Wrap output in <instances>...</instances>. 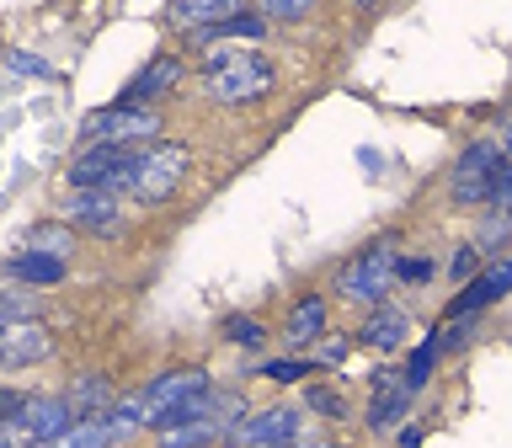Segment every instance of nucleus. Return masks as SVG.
<instances>
[{
	"instance_id": "1",
	"label": "nucleus",
	"mask_w": 512,
	"mask_h": 448,
	"mask_svg": "<svg viewBox=\"0 0 512 448\" xmlns=\"http://www.w3.org/2000/svg\"><path fill=\"white\" fill-rule=\"evenodd\" d=\"M448 198H454V208H496V214H507V198H512L507 155L491 139H475L448 171Z\"/></svg>"
},
{
	"instance_id": "2",
	"label": "nucleus",
	"mask_w": 512,
	"mask_h": 448,
	"mask_svg": "<svg viewBox=\"0 0 512 448\" xmlns=\"http://www.w3.org/2000/svg\"><path fill=\"white\" fill-rule=\"evenodd\" d=\"M208 384H214V379H208L203 368H171V374L150 379V384H144V390L134 395L144 427L160 432V427H176V422H198Z\"/></svg>"
},
{
	"instance_id": "3",
	"label": "nucleus",
	"mask_w": 512,
	"mask_h": 448,
	"mask_svg": "<svg viewBox=\"0 0 512 448\" xmlns=\"http://www.w3.org/2000/svg\"><path fill=\"white\" fill-rule=\"evenodd\" d=\"M278 86V70L262 54H208L203 59V91L224 107H246Z\"/></svg>"
},
{
	"instance_id": "4",
	"label": "nucleus",
	"mask_w": 512,
	"mask_h": 448,
	"mask_svg": "<svg viewBox=\"0 0 512 448\" xmlns=\"http://www.w3.org/2000/svg\"><path fill=\"white\" fill-rule=\"evenodd\" d=\"M187 150L182 144H144V150L134 155V176H128V187H123V198H134L144 208H155V203H166L176 187H182V176H187Z\"/></svg>"
},
{
	"instance_id": "5",
	"label": "nucleus",
	"mask_w": 512,
	"mask_h": 448,
	"mask_svg": "<svg viewBox=\"0 0 512 448\" xmlns=\"http://www.w3.org/2000/svg\"><path fill=\"white\" fill-rule=\"evenodd\" d=\"M395 288V235L374 240V246H363L352 262L336 272V294L352 299V304H384V294Z\"/></svg>"
},
{
	"instance_id": "6",
	"label": "nucleus",
	"mask_w": 512,
	"mask_h": 448,
	"mask_svg": "<svg viewBox=\"0 0 512 448\" xmlns=\"http://www.w3.org/2000/svg\"><path fill=\"white\" fill-rule=\"evenodd\" d=\"M150 139H160V112L134 102H112L80 123V144H150Z\"/></svg>"
},
{
	"instance_id": "7",
	"label": "nucleus",
	"mask_w": 512,
	"mask_h": 448,
	"mask_svg": "<svg viewBox=\"0 0 512 448\" xmlns=\"http://www.w3.org/2000/svg\"><path fill=\"white\" fill-rule=\"evenodd\" d=\"M134 155L139 144H80V155L70 160V187H102L123 198L128 176H134Z\"/></svg>"
},
{
	"instance_id": "8",
	"label": "nucleus",
	"mask_w": 512,
	"mask_h": 448,
	"mask_svg": "<svg viewBox=\"0 0 512 448\" xmlns=\"http://www.w3.org/2000/svg\"><path fill=\"white\" fill-rule=\"evenodd\" d=\"M64 224H70V230H86V235H102V240H118L128 230V208H123L118 192L70 187V198H64Z\"/></svg>"
},
{
	"instance_id": "9",
	"label": "nucleus",
	"mask_w": 512,
	"mask_h": 448,
	"mask_svg": "<svg viewBox=\"0 0 512 448\" xmlns=\"http://www.w3.org/2000/svg\"><path fill=\"white\" fill-rule=\"evenodd\" d=\"M512 288V262L502 256V262H491L480 278H464V288L454 299H448V320H464V315H480V310H491L496 299H502Z\"/></svg>"
},
{
	"instance_id": "10",
	"label": "nucleus",
	"mask_w": 512,
	"mask_h": 448,
	"mask_svg": "<svg viewBox=\"0 0 512 448\" xmlns=\"http://www.w3.org/2000/svg\"><path fill=\"white\" fill-rule=\"evenodd\" d=\"M54 352V336H48L38 320H11L0 326V368H32Z\"/></svg>"
},
{
	"instance_id": "11",
	"label": "nucleus",
	"mask_w": 512,
	"mask_h": 448,
	"mask_svg": "<svg viewBox=\"0 0 512 448\" xmlns=\"http://www.w3.org/2000/svg\"><path fill=\"white\" fill-rule=\"evenodd\" d=\"M182 75H187V64L176 59V54H160V59H150L144 70L128 80V91L118 96V102H134V107H155L160 96H171L176 86H182Z\"/></svg>"
},
{
	"instance_id": "12",
	"label": "nucleus",
	"mask_w": 512,
	"mask_h": 448,
	"mask_svg": "<svg viewBox=\"0 0 512 448\" xmlns=\"http://www.w3.org/2000/svg\"><path fill=\"white\" fill-rule=\"evenodd\" d=\"M406 406H411L406 379H400L395 368H384V374H374V400H368V427H374V432L395 427L400 416H406Z\"/></svg>"
},
{
	"instance_id": "13",
	"label": "nucleus",
	"mask_w": 512,
	"mask_h": 448,
	"mask_svg": "<svg viewBox=\"0 0 512 448\" xmlns=\"http://www.w3.org/2000/svg\"><path fill=\"white\" fill-rule=\"evenodd\" d=\"M406 336H411V315L395 310V304H374V315H368V326H363L358 342L374 347V352H395Z\"/></svg>"
},
{
	"instance_id": "14",
	"label": "nucleus",
	"mask_w": 512,
	"mask_h": 448,
	"mask_svg": "<svg viewBox=\"0 0 512 448\" xmlns=\"http://www.w3.org/2000/svg\"><path fill=\"white\" fill-rule=\"evenodd\" d=\"M64 272H70V262L43 256V251H16L11 262H6V278L11 283H27V288H54V283H64Z\"/></svg>"
},
{
	"instance_id": "15",
	"label": "nucleus",
	"mask_w": 512,
	"mask_h": 448,
	"mask_svg": "<svg viewBox=\"0 0 512 448\" xmlns=\"http://www.w3.org/2000/svg\"><path fill=\"white\" fill-rule=\"evenodd\" d=\"M235 11H251L246 0H171V27H182V32H198L208 22H224V16H235Z\"/></svg>"
},
{
	"instance_id": "16",
	"label": "nucleus",
	"mask_w": 512,
	"mask_h": 448,
	"mask_svg": "<svg viewBox=\"0 0 512 448\" xmlns=\"http://www.w3.org/2000/svg\"><path fill=\"white\" fill-rule=\"evenodd\" d=\"M38 448H118L112 443V427H107V411L102 416H70V427H59L48 443Z\"/></svg>"
},
{
	"instance_id": "17",
	"label": "nucleus",
	"mask_w": 512,
	"mask_h": 448,
	"mask_svg": "<svg viewBox=\"0 0 512 448\" xmlns=\"http://www.w3.org/2000/svg\"><path fill=\"white\" fill-rule=\"evenodd\" d=\"M112 400H118V390H112V379H102V374H80L70 390H64L70 416H102V411H112Z\"/></svg>"
},
{
	"instance_id": "18",
	"label": "nucleus",
	"mask_w": 512,
	"mask_h": 448,
	"mask_svg": "<svg viewBox=\"0 0 512 448\" xmlns=\"http://www.w3.org/2000/svg\"><path fill=\"white\" fill-rule=\"evenodd\" d=\"M198 48H214V43H230V38H267V22L256 11H235V16H224V22H208L198 32H187Z\"/></svg>"
},
{
	"instance_id": "19",
	"label": "nucleus",
	"mask_w": 512,
	"mask_h": 448,
	"mask_svg": "<svg viewBox=\"0 0 512 448\" xmlns=\"http://www.w3.org/2000/svg\"><path fill=\"white\" fill-rule=\"evenodd\" d=\"M326 336V299L320 294H304L294 310H288V342L294 347H310V342H320Z\"/></svg>"
},
{
	"instance_id": "20",
	"label": "nucleus",
	"mask_w": 512,
	"mask_h": 448,
	"mask_svg": "<svg viewBox=\"0 0 512 448\" xmlns=\"http://www.w3.org/2000/svg\"><path fill=\"white\" fill-rule=\"evenodd\" d=\"M27 251H43V256H59V262H70L75 230H70V224H32V230H27Z\"/></svg>"
},
{
	"instance_id": "21",
	"label": "nucleus",
	"mask_w": 512,
	"mask_h": 448,
	"mask_svg": "<svg viewBox=\"0 0 512 448\" xmlns=\"http://www.w3.org/2000/svg\"><path fill=\"white\" fill-rule=\"evenodd\" d=\"M219 443V427L198 416V422H176V427H160V448H208Z\"/></svg>"
},
{
	"instance_id": "22",
	"label": "nucleus",
	"mask_w": 512,
	"mask_h": 448,
	"mask_svg": "<svg viewBox=\"0 0 512 448\" xmlns=\"http://www.w3.org/2000/svg\"><path fill=\"white\" fill-rule=\"evenodd\" d=\"M432 368H438V331H432L427 336V342L422 347H416L411 352V363H406V374H400V379H406V390L416 395V390H427V379H432Z\"/></svg>"
},
{
	"instance_id": "23",
	"label": "nucleus",
	"mask_w": 512,
	"mask_h": 448,
	"mask_svg": "<svg viewBox=\"0 0 512 448\" xmlns=\"http://www.w3.org/2000/svg\"><path fill=\"white\" fill-rule=\"evenodd\" d=\"M320 0H251V11L262 16V22H299V16H310Z\"/></svg>"
},
{
	"instance_id": "24",
	"label": "nucleus",
	"mask_w": 512,
	"mask_h": 448,
	"mask_svg": "<svg viewBox=\"0 0 512 448\" xmlns=\"http://www.w3.org/2000/svg\"><path fill=\"white\" fill-rule=\"evenodd\" d=\"M224 342H235V347H262V342H267V326H262V320H251V315H230V320H224Z\"/></svg>"
},
{
	"instance_id": "25",
	"label": "nucleus",
	"mask_w": 512,
	"mask_h": 448,
	"mask_svg": "<svg viewBox=\"0 0 512 448\" xmlns=\"http://www.w3.org/2000/svg\"><path fill=\"white\" fill-rule=\"evenodd\" d=\"M304 406H310L315 416H331V422H342V416H347V400L336 390H326V384H310V390H304Z\"/></svg>"
},
{
	"instance_id": "26",
	"label": "nucleus",
	"mask_w": 512,
	"mask_h": 448,
	"mask_svg": "<svg viewBox=\"0 0 512 448\" xmlns=\"http://www.w3.org/2000/svg\"><path fill=\"white\" fill-rule=\"evenodd\" d=\"M6 64L27 80H54V64H48L43 54H27V48H6Z\"/></svg>"
},
{
	"instance_id": "27",
	"label": "nucleus",
	"mask_w": 512,
	"mask_h": 448,
	"mask_svg": "<svg viewBox=\"0 0 512 448\" xmlns=\"http://www.w3.org/2000/svg\"><path fill=\"white\" fill-rule=\"evenodd\" d=\"M262 374L272 379V384H299V379H310L315 374V363H294V358H278V363H262Z\"/></svg>"
},
{
	"instance_id": "28",
	"label": "nucleus",
	"mask_w": 512,
	"mask_h": 448,
	"mask_svg": "<svg viewBox=\"0 0 512 448\" xmlns=\"http://www.w3.org/2000/svg\"><path fill=\"white\" fill-rule=\"evenodd\" d=\"M38 315V299L32 294H0V326H11V320H32Z\"/></svg>"
},
{
	"instance_id": "29",
	"label": "nucleus",
	"mask_w": 512,
	"mask_h": 448,
	"mask_svg": "<svg viewBox=\"0 0 512 448\" xmlns=\"http://www.w3.org/2000/svg\"><path fill=\"white\" fill-rule=\"evenodd\" d=\"M432 256H395V283H427Z\"/></svg>"
},
{
	"instance_id": "30",
	"label": "nucleus",
	"mask_w": 512,
	"mask_h": 448,
	"mask_svg": "<svg viewBox=\"0 0 512 448\" xmlns=\"http://www.w3.org/2000/svg\"><path fill=\"white\" fill-rule=\"evenodd\" d=\"M475 272H480V246H459V256H454V283L475 278Z\"/></svg>"
},
{
	"instance_id": "31",
	"label": "nucleus",
	"mask_w": 512,
	"mask_h": 448,
	"mask_svg": "<svg viewBox=\"0 0 512 448\" xmlns=\"http://www.w3.org/2000/svg\"><path fill=\"white\" fill-rule=\"evenodd\" d=\"M347 352H352L347 336H342V342H326V347H320V363H347Z\"/></svg>"
},
{
	"instance_id": "32",
	"label": "nucleus",
	"mask_w": 512,
	"mask_h": 448,
	"mask_svg": "<svg viewBox=\"0 0 512 448\" xmlns=\"http://www.w3.org/2000/svg\"><path fill=\"white\" fill-rule=\"evenodd\" d=\"M22 400H27L22 390H0V422H6V416H11L16 406H22Z\"/></svg>"
},
{
	"instance_id": "33",
	"label": "nucleus",
	"mask_w": 512,
	"mask_h": 448,
	"mask_svg": "<svg viewBox=\"0 0 512 448\" xmlns=\"http://www.w3.org/2000/svg\"><path fill=\"white\" fill-rule=\"evenodd\" d=\"M352 6H358V11H368V6H379V0H352Z\"/></svg>"
},
{
	"instance_id": "34",
	"label": "nucleus",
	"mask_w": 512,
	"mask_h": 448,
	"mask_svg": "<svg viewBox=\"0 0 512 448\" xmlns=\"http://www.w3.org/2000/svg\"><path fill=\"white\" fill-rule=\"evenodd\" d=\"M288 448H294V443H288ZM304 448H336V443H304Z\"/></svg>"
}]
</instances>
